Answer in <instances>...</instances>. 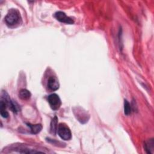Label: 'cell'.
Here are the masks:
<instances>
[{"mask_svg":"<svg viewBox=\"0 0 154 154\" xmlns=\"http://www.w3.org/2000/svg\"><path fill=\"white\" fill-rule=\"evenodd\" d=\"M48 87L52 91L58 90L59 88V82L57 78L55 76H50L48 81Z\"/></svg>","mask_w":154,"mask_h":154,"instance_id":"obj_5","label":"cell"},{"mask_svg":"<svg viewBox=\"0 0 154 154\" xmlns=\"http://www.w3.org/2000/svg\"><path fill=\"white\" fill-rule=\"evenodd\" d=\"M57 120L58 119L56 116L54 117V118H53V119L51 121V132L53 134H55L56 132H57V128H58V125H57Z\"/></svg>","mask_w":154,"mask_h":154,"instance_id":"obj_9","label":"cell"},{"mask_svg":"<svg viewBox=\"0 0 154 154\" xmlns=\"http://www.w3.org/2000/svg\"><path fill=\"white\" fill-rule=\"evenodd\" d=\"M144 146H145V149L147 151V152L151 153L150 150H152L151 149L153 148V140H152L150 141L146 142L145 143Z\"/></svg>","mask_w":154,"mask_h":154,"instance_id":"obj_11","label":"cell"},{"mask_svg":"<svg viewBox=\"0 0 154 154\" xmlns=\"http://www.w3.org/2000/svg\"><path fill=\"white\" fill-rule=\"evenodd\" d=\"M48 100L51 108L53 110H57L60 108L61 105V101L58 95L55 93L51 94L48 96Z\"/></svg>","mask_w":154,"mask_h":154,"instance_id":"obj_3","label":"cell"},{"mask_svg":"<svg viewBox=\"0 0 154 154\" xmlns=\"http://www.w3.org/2000/svg\"><path fill=\"white\" fill-rule=\"evenodd\" d=\"M5 22L10 27H16L21 22V16L17 9H11L5 17Z\"/></svg>","mask_w":154,"mask_h":154,"instance_id":"obj_1","label":"cell"},{"mask_svg":"<svg viewBox=\"0 0 154 154\" xmlns=\"http://www.w3.org/2000/svg\"><path fill=\"white\" fill-rule=\"evenodd\" d=\"M57 133L60 137L64 140H70L72 138V133L69 128L64 123H60L57 128Z\"/></svg>","mask_w":154,"mask_h":154,"instance_id":"obj_2","label":"cell"},{"mask_svg":"<svg viewBox=\"0 0 154 154\" xmlns=\"http://www.w3.org/2000/svg\"><path fill=\"white\" fill-rule=\"evenodd\" d=\"M28 126L30 128L31 132L33 134H37L39 133L42 129V126L40 124H36V125H31V124H28Z\"/></svg>","mask_w":154,"mask_h":154,"instance_id":"obj_7","label":"cell"},{"mask_svg":"<svg viewBox=\"0 0 154 154\" xmlns=\"http://www.w3.org/2000/svg\"><path fill=\"white\" fill-rule=\"evenodd\" d=\"M124 112L126 115H129L131 112V108L129 103L127 100H125L124 101Z\"/></svg>","mask_w":154,"mask_h":154,"instance_id":"obj_10","label":"cell"},{"mask_svg":"<svg viewBox=\"0 0 154 154\" xmlns=\"http://www.w3.org/2000/svg\"><path fill=\"white\" fill-rule=\"evenodd\" d=\"M55 17L60 22L65 23L67 24H73L74 21L72 19L68 17L64 12L63 11H58L55 13Z\"/></svg>","mask_w":154,"mask_h":154,"instance_id":"obj_4","label":"cell"},{"mask_svg":"<svg viewBox=\"0 0 154 154\" xmlns=\"http://www.w3.org/2000/svg\"><path fill=\"white\" fill-rule=\"evenodd\" d=\"M7 106V103L3 99L1 98V102H0V112H1V115L4 118H7L8 117V116H9L8 112L6 110Z\"/></svg>","mask_w":154,"mask_h":154,"instance_id":"obj_6","label":"cell"},{"mask_svg":"<svg viewBox=\"0 0 154 154\" xmlns=\"http://www.w3.org/2000/svg\"><path fill=\"white\" fill-rule=\"evenodd\" d=\"M31 94L29 91L26 89H22L19 91V97L23 100H27L29 99L31 97Z\"/></svg>","mask_w":154,"mask_h":154,"instance_id":"obj_8","label":"cell"}]
</instances>
